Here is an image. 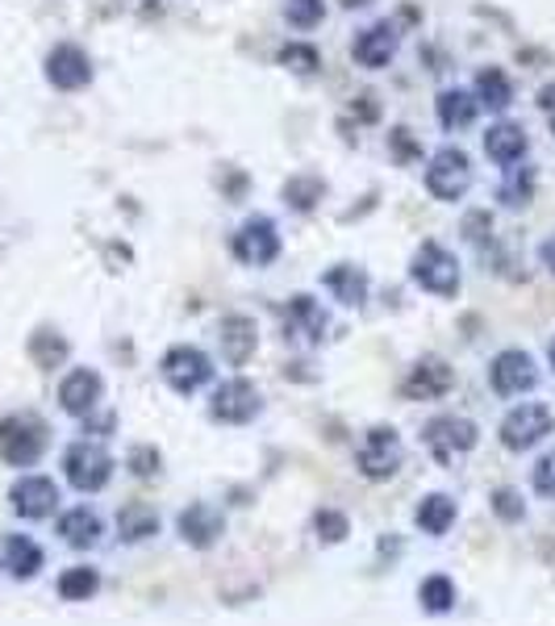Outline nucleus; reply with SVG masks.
<instances>
[{"instance_id": "obj_23", "label": "nucleus", "mask_w": 555, "mask_h": 626, "mask_svg": "<svg viewBox=\"0 0 555 626\" xmlns=\"http://www.w3.org/2000/svg\"><path fill=\"white\" fill-rule=\"evenodd\" d=\"M59 534H63V543L68 547H80V552H88L101 543V534H105V522H101V513L88 510V506H75L59 518Z\"/></svg>"}, {"instance_id": "obj_26", "label": "nucleus", "mask_w": 555, "mask_h": 626, "mask_svg": "<svg viewBox=\"0 0 555 626\" xmlns=\"http://www.w3.org/2000/svg\"><path fill=\"white\" fill-rule=\"evenodd\" d=\"M435 109H439L442 130H468V126L476 121V114H481L476 96L468 93V88H442Z\"/></svg>"}, {"instance_id": "obj_34", "label": "nucleus", "mask_w": 555, "mask_h": 626, "mask_svg": "<svg viewBox=\"0 0 555 626\" xmlns=\"http://www.w3.org/2000/svg\"><path fill=\"white\" fill-rule=\"evenodd\" d=\"M488 506H493V513H497L501 522H522V518H527V501H522L518 488H497V493L488 497Z\"/></svg>"}, {"instance_id": "obj_27", "label": "nucleus", "mask_w": 555, "mask_h": 626, "mask_svg": "<svg viewBox=\"0 0 555 626\" xmlns=\"http://www.w3.org/2000/svg\"><path fill=\"white\" fill-rule=\"evenodd\" d=\"M476 105H485L493 114H506L509 105H513V88H509V75L501 68H481L476 71Z\"/></svg>"}, {"instance_id": "obj_4", "label": "nucleus", "mask_w": 555, "mask_h": 626, "mask_svg": "<svg viewBox=\"0 0 555 626\" xmlns=\"http://www.w3.org/2000/svg\"><path fill=\"white\" fill-rule=\"evenodd\" d=\"M63 476L75 493H101L114 481V456L101 442H71L63 451Z\"/></svg>"}, {"instance_id": "obj_42", "label": "nucleus", "mask_w": 555, "mask_h": 626, "mask_svg": "<svg viewBox=\"0 0 555 626\" xmlns=\"http://www.w3.org/2000/svg\"><path fill=\"white\" fill-rule=\"evenodd\" d=\"M339 4H343V9H364L368 0H339Z\"/></svg>"}, {"instance_id": "obj_24", "label": "nucleus", "mask_w": 555, "mask_h": 626, "mask_svg": "<svg viewBox=\"0 0 555 626\" xmlns=\"http://www.w3.org/2000/svg\"><path fill=\"white\" fill-rule=\"evenodd\" d=\"M0 556H4V568H9V577L17 580H29L43 572V547L29 539V534H9L4 539V547H0Z\"/></svg>"}, {"instance_id": "obj_18", "label": "nucleus", "mask_w": 555, "mask_h": 626, "mask_svg": "<svg viewBox=\"0 0 555 626\" xmlns=\"http://www.w3.org/2000/svg\"><path fill=\"white\" fill-rule=\"evenodd\" d=\"M217 347H222V359H226V364L243 368L255 355V347H259V326H255L247 314L222 318V322H217Z\"/></svg>"}, {"instance_id": "obj_12", "label": "nucleus", "mask_w": 555, "mask_h": 626, "mask_svg": "<svg viewBox=\"0 0 555 626\" xmlns=\"http://www.w3.org/2000/svg\"><path fill=\"white\" fill-rule=\"evenodd\" d=\"M451 389H456V368L442 355H422L405 376V385H401V393L410 401H439Z\"/></svg>"}, {"instance_id": "obj_13", "label": "nucleus", "mask_w": 555, "mask_h": 626, "mask_svg": "<svg viewBox=\"0 0 555 626\" xmlns=\"http://www.w3.org/2000/svg\"><path fill=\"white\" fill-rule=\"evenodd\" d=\"M9 506L13 513H22L25 522H38L59 510V485L50 476H22L9 488Z\"/></svg>"}, {"instance_id": "obj_36", "label": "nucleus", "mask_w": 555, "mask_h": 626, "mask_svg": "<svg viewBox=\"0 0 555 626\" xmlns=\"http://www.w3.org/2000/svg\"><path fill=\"white\" fill-rule=\"evenodd\" d=\"M280 63L293 71H302V75H309V71H318V50L305 47V43H288V47H280Z\"/></svg>"}, {"instance_id": "obj_5", "label": "nucleus", "mask_w": 555, "mask_h": 626, "mask_svg": "<svg viewBox=\"0 0 555 626\" xmlns=\"http://www.w3.org/2000/svg\"><path fill=\"white\" fill-rule=\"evenodd\" d=\"M405 464V442L393 426H371L359 451H355V468L368 476V481H393Z\"/></svg>"}, {"instance_id": "obj_7", "label": "nucleus", "mask_w": 555, "mask_h": 626, "mask_svg": "<svg viewBox=\"0 0 555 626\" xmlns=\"http://www.w3.org/2000/svg\"><path fill=\"white\" fill-rule=\"evenodd\" d=\"M263 410V393L255 389L247 376H231V380H222L213 397H209V417L213 422H226V426H247L255 422Z\"/></svg>"}, {"instance_id": "obj_33", "label": "nucleus", "mask_w": 555, "mask_h": 626, "mask_svg": "<svg viewBox=\"0 0 555 626\" xmlns=\"http://www.w3.org/2000/svg\"><path fill=\"white\" fill-rule=\"evenodd\" d=\"M314 531H318V539L322 543H343L351 534V522L343 510H330V506H322V510L314 513Z\"/></svg>"}, {"instance_id": "obj_28", "label": "nucleus", "mask_w": 555, "mask_h": 626, "mask_svg": "<svg viewBox=\"0 0 555 626\" xmlns=\"http://www.w3.org/2000/svg\"><path fill=\"white\" fill-rule=\"evenodd\" d=\"M96 593H101V572L88 568V564H75L59 577V598L63 602H93Z\"/></svg>"}, {"instance_id": "obj_29", "label": "nucleus", "mask_w": 555, "mask_h": 626, "mask_svg": "<svg viewBox=\"0 0 555 626\" xmlns=\"http://www.w3.org/2000/svg\"><path fill=\"white\" fill-rule=\"evenodd\" d=\"M534 185H539V180H534V167H527V163L518 167V163H513V167H506V185H501L497 197H501V205L522 209L534 201Z\"/></svg>"}, {"instance_id": "obj_1", "label": "nucleus", "mask_w": 555, "mask_h": 626, "mask_svg": "<svg viewBox=\"0 0 555 626\" xmlns=\"http://www.w3.org/2000/svg\"><path fill=\"white\" fill-rule=\"evenodd\" d=\"M50 442V426L38 414L0 417V460L9 468H34Z\"/></svg>"}, {"instance_id": "obj_20", "label": "nucleus", "mask_w": 555, "mask_h": 626, "mask_svg": "<svg viewBox=\"0 0 555 626\" xmlns=\"http://www.w3.org/2000/svg\"><path fill=\"white\" fill-rule=\"evenodd\" d=\"M481 142H485L488 160L501 163V167L522 163V160H527V151H531V139H527V130H522L518 121H497V126H488Z\"/></svg>"}, {"instance_id": "obj_8", "label": "nucleus", "mask_w": 555, "mask_h": 626, "mask_svg": "<svg viewBox=\"0 0 555 626\" xmlns=\"http://www.w3.org/2000/svg\"><path fill=\"white\" fill-rule=\"evenodd\" d=\"M160 371H163V380H167L176 393L192 397L197 389H205L209 380H213V359H209L201 347H188V343H180V347L163 351Z\"/></svg>"}, {"instance_id": "obj_31", "label": "nucleus", "mask_w": 555, "mask_h": 626, "mask_svg": "<svg viewBox=\"0 0 555 626\" xmlns=\"http://www.w3.org/2000/svg\"><path fill=\"white\" fill-rule=\"evenodd\" d=\"M326 185L318 176H293L288 185H284V201L297 209V213H309V209L322 201Z\"/></svg>"}, {"instance_id": "obj_17", "label": "nucleus", "mask_w": 555, "mask_h": 626, "mask_svg": "<svg viewBox=\"0 0 555 626\" xmlns=\"http://www.w3.org/2000/svg\"><path fill=\"white\" fill-rule=\"evenodd\" d=\"M47 80L55 88H63V93H75V88H84L93 80V59L75 43H59L47 55Z\"/></svg>"}, {"instance_id": "obj_39", "label": "nucleus", "mask_w": 555, "mask_h": 626, "mask_svg": "<svg viewBox=\"0 0 555 626\" xmlns=\"http://www.w3.org/2000/svg\"><path fill=\"white\" fill-rule=\"evenodd\" d=\"M463 231H468L472 243H485V234L493 231V217H488V213H472V217L463 222Z\"/></svg>"}, {"instance_id": "obj_35", "label": "nucleus", "mask_w": 555, "mask_h": 626, "mask_svg": "<svg viewBox=\"0 0 555 626\" xmlns=\"http://www.w3.org/2000/svg\"><path fill=\"white\" fill-rule=\"evenodd\" d=\"M326 4L322 0H284V17L288 25H297V29H314V25L322 22Z\"/></svg>"}, {"instance_id": "obj_11", "label": "nucleus", "mask_w": 555, "mask_h": 626, "mask_svg": "<svg viewBox=\"0 0 555 626\" xmlns=\"http://www.w3.org/2000/svg\"><path fill=\"white\" fill-rule=\"evenodd\" d=\"M234 256L247 268H268L280 256V231L272 217H247L234 234Z\"/></svg>"}, {"instance_id": "obj_3", "label": "nucleus", "mask_w": 555, "mask_h": 626, "mask_svg": "<svg viewBox=\"0 0 555 626\" xmlns=\"http://www.w3.org/2000/svg\"><path fill=\"white\" fill-rule=\"evenodd\" d=\"M422 442H426V451H430L439 464H460L463 456L481 442V430H476L472 417L442 414V417H430V422H426Z\"/></svg>"}, {"instance_id": "obj_40", "label": "nucleus", "mask_w": 555, "mask_h": 626, "mask_svg": "<svg viewBox=\"0 0 555 626\" xmlns=\"http://www.w3.org/2000/svg\"><path fill=\"white\" fill-rule=\"evenodd\" d=\"M539 109H543L547 126L555 130V84H543V88H539Z\"/></svg>"}, {"instance_id": "obj_38", "label": "nucleus", "mask_w": 555, "mask_h": 626, "mask_svg": "<svg viewBox=\"0 0 555 626\" xmlns=\"http://www.w3.org/2000/svg\"><path fill=\"white\" fill-rule=\"evenodd\" d=\"M531 485H534V493H539V497H552V501H555V451H547V456L534 464Z\"/></svg>"}, {"instance_id": "obj_19", "label": "nucleus", "mask_w": 555, "mask_h": 626, "mask_svg": "<svg viewBox=\"0 0 555 626\" xmlns=\"http://www.w3.org/2000/svg\"><path fill=\"white\" fill-rule=\"evenodd\" d=\"M397 47H401V34H397L393 22H376L368 25V29H359V38H355V47H351V55H355V63H364V68H389L393 63Z\"/></svg>"}, {"instance_id": "obj_21", "label": "nucleus", "mask_w": 555, "mask_h": 626, "mask_svg": "<svg viewBox=\"0 0 555 626\" xmlns=\"http://www.w3.org/2000/svg\"><path fill=\"white\" fill-rule=\"evenodd\" d=\"M322 284H326V293H330L334 302L351 305V309L368 302V293H371L368 272H364V268H355V263H334V268L322 276Z\"/></svg>"}, {"instance_id": "obj_32", "label": "nucleus", "mask_w": 555, "mask_h": 626, "mask_svg": "<svg viewBox=\"0 0 555 626\" xmlns=\"http://www.w3.org/2000/svg\"><path fill=\"white\" fill-rule=\"evenodd\" d=\"M29 355L38 359V368L50 371L68 359V343H63L55 330H38V334H34V343H29Z\"/></svg>"}, {"instance_id": "obj_22", "label": "nucleus", "mask_w": 555, "mask_h": 626, "mask_svg": "<svg viewBox=\"0 0 555 626\" xmlns=\"http://www.w3.org/2000/svg\"><path fill=\"white\" fill-rule=\"evenodd\" d=\"M456 497H447V493H426L422 501H417L414 510V522L422 534H430V539H442V534L456 527Z\"/></svg>"}, {"instance_id": "obj_15", "label": "nucleus", "mask_w": 555, "mask_h": 626, "mask_svg": "<svg viewBox=\"0 0 555 626\" xmlns=\"http://www.w3.org/2000/svg\"><path fill=\"white\" fill-rule=\"evenodd\" d=\"M101 397H105V380H101L96 368H71L68 376H63V385H59V405H63V414L71 417L96 414Z\"/></svg>"}, {"instance_id": "obj_41", "label": "nucleus", "mask_w": 555, "mask_h": 626, "mask_svg": "<svg viewBox=\"0 0 555 626\" xmlns=\"http://www.w3.org/2000/svg\"><path fill=\"white\" fill-rule=\"evenodd\" d=\"M539 256H543V268H547V272H555V234L543 243V251H539Z\"/></svg>"}, {"instance_id": "obj_30", "label": "nucleus", "mask_w": 555, "mask_h": 626, "mask_svg": "<svg viewBox=\"0 0 555 626\" xmlns=\"http://www.w3.org/2000/svg\"><path fill=\"white\" fill-rule=\"evenodd\" d=\"M456 580L451 577H426L422 584H417V602H422V610H430V614H447V610H456Z\"/></svg>"}, {"instance_id": "obj_10", "label": "nucleus", "mask_w": 555, "mask_h": 626, "mask_svg": "<svg viewBox=\"0 0 555 626\" xmlns=\"http://www.w3.org/2000/svg\"><path fill=\"white\" fill-rule=\"evenodd\" d=\"M488 385H493V393L497 397L531 393L534 385H539V364H534V355L531 351H518V347L501 351V355L488 364Z\"/></svg>"}, {"instance_id": "obj_9", "label": "nucleus", "mask_w": 555, "mask_h": 626, "mask_svg": "<svg viewBox=\"0 0 555 626\" xmlns=\"http://www.w3.org/2000/svg\"><path fill=\"white\" fill-rule=\"evenodd\" d=\"M426 188L439 197V201H460L472 188V160L463 155L460 146H442L430 155L426 163Z\"/></svg>"}, {"instance_id": "obj_14", "label": "nucleus", "mask_w": 555, "mask_h": 626, "mask_svg": "<svg viewBox=\"0 0 555 626\" xmlns=\"http://www.w3.org/2000/svg\"><path fill=\"white\" fill-rule=\"evenodd\" d=\"M176 531H180V539H185L188 547L205 552V547H213V543L226 534V513L217 510L213 501H192V506L180 510V518H176Z\"/></svg>"}, {"instance_id": "obj_6", "label": "nucleus", "mask_w": 555, "mask_h": 626, "mask_svg": "<svg viewBox=\"0 0 555 626\" xmlns=\"http://www.w3.org/2000/svg\"><path fill=\"white\" fill-rule=\"evenodd\" d=\"M552 430H555L552 405L522 401V405H513V410L501 417V447H506V451H531V447H539Z\"/></svg>"}, {"instance_id": "obj_43", "label": "nucleus", "mask_w": 555, "mask_h": 626, "mask_svg": "<svg viewBox=\"0 0 555 626\" xmlns=\"http://www.w3.org/2000/svg\"><path fill=\"white\" fill-rule=\"evenodd\" d=\"M547 359H552V368H555V339L547 343Z\"/></svg>"}, {"instance_id": "obj_25", "label": "nucleus", "mask_w": 555, "mask_h": 626, "mask_svg": "<svg viewBox=\"0 0 555 626\" xmlns=\"http://www.w3.org/2000/svg\"><path fill=\"white\" fill-rule=\"evenodd\" d=\"M155 534H160V510L155 506H146V501L121 506V513H117V539L121 543H146Z\"/></svg>"}, {"instance_id": "obj_37", "label": "nucleus", "mask_w": 555, "mask_h": 626, "mask_svg": "<svg viewBox=\"0 0 555 626\" xmlns=\"http://www.w3.org/2000/svg\"><path fill=\"white\" fill-rule=\"evenodd\" d=\"M126 464H130V472H134L139 481H151V476H160L163 456H160V451H155V447H134Z\"/></svg>"}, {"instance_id": "obj_16", "label": "nucleus", "mask_w": 555, "mask_h": 626, "mask_svg": "<svg viewBox=\"0 0 555 626\" xmlns=\"http://www.w3.org/2000/svg\"><path fill=\"white\" fill-rule=\"evenodd\" d=\"M284 330H288V339L322 343L326 330H330V314L309 293H297V297H288V305H284Z\"/></svg>"}, {"instance_id": "obj_2", "label": "nucleus", "mask_w": 555, "mask_h": 626, "mask_svg": "<svg viewBox=\"0 0 555 626\" xmlns=\"http://www.w3.org/2000/svg\"><path fill=\"white\" fill-rule=\"evenodd\" d=\"M410 276H414V284L422 293H435V297H456L463 284L460 259L451 256L442 243H435V238H426V243L414 251V259H410Z\"/></svg>"}]
</instances>
